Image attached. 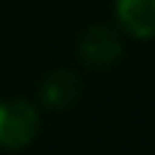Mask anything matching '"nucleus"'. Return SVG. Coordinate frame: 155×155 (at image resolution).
Returning a JSON list of instances; mask_svg holds the SVG:
<instances>
[{
  "instance_id": "obj_4",
  "label": "nucleus",
  "mask_w": 155,
  "mask_h": 155,
  "mask_svg": "<svg viewBox=\"0 0 155 155\" xmlns=\"http://www.w3.org/2000/svg\"><path fill=\"white\" fill-rule=\"evenodd\" d=\"M83 92L81 78L69 69H58V72L46 75V81L40 83V101L49 109H69L72 104H78Z\"/></svg>"
},
{
  "instance_id": "obj_2",
  "label": "nucleus",
  "mask_w": 155,
  "mask_h": 155,
  "mask_svg": "<svg viewBox=\"0 0 155 155\" xmlns=\"http://www.w3.org/2000/svg\"><path fill=\"white\" fill-rule=\"evenodd\" d=\"M78 52L89 66H109L121 58L124 43L112 26H89L78 40Z\"/></svg>"
},
{
  "instance_id": "obj_3",
  "label": "nucleus",
  "mask_w": 155,
  "mask_h": 155,
  "mask_svg": "<svg viewBox=\"0 0 155 155\" xmlns=\"http://www.w3.org/2000/svg\"><path fill=\"white\" fill-rule=\"evenodd\" d=\"M115 20L129 38H155V0H115Z\"/></svg>"
},
{
  "instance_id": "obj_1",
  "label": "nucleus",
  "mask_w": 155,
  "mask_h": 155,
  "mask_svg": "<svg viewBox=\"0 0 155 155\" xmlns=\"http://www.w3.org/2000/svg\"><path fill=\"white\" fill-rule=\"evenodd\" d=\"M40 132V112L26 98L0 101V150H26Z\"/></svg>"
}]
</instances>
